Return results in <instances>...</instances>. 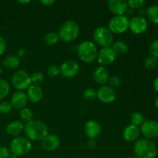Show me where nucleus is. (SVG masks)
I'll return each instance as SVG.
<instances>
[{
  "label": "nucleus",
  "instance_id": "f257e3e1",
  "mask_svg": "<svg viewBox=\"0 0 158 158\" xmlns=\"http://www.w3.org/2000/svg\"><path fill=\"white\" fill-rule=\"evenodd\" d=\"M24 132L29 140L41 141L49 134V127L41 120H32L24 127Z\"/></svg>",
  "mask_w": 158,
  "mask_h": 158
},
{
  "label": "nucleus",
  "instance_id": "f03ea898",
  "mask_svg": "<svg viewBox=\"0 0 158 158\" xmlns=\"http://www.w3.org/2000/svg\"><path fill=\"white\" fill-rule=\"evenodd\" d=\"M134 151L138 158H155L157 155V148L154 142L147 138L137 140L134 144Z\"/></svg>",
  "mask_w": 158,
  "mask_h": 158
},
{
  "label": "nucleus",
  "instance_id": "7ed1b4c3",
  "mask_svg": "<svg viewBox=\"0 0 158 158\" xmlns=\"http://www.w3.org/2000/svg\"><path fill=\"white\" fill-rule=\"evenodd\" d=\"M77 50L80 60L86 63H93L97 59L98 54L97 45L89 40L80 43L77 46Z\"/></svg>",
  "mask_w": 158,
  "mask_h": 158
},
{
  "label": "nucleus",
  "instance_id": "20e7f679",
  "mask_svg": "<svg viewBox=\"0 0 158 158\" xmlns=\"http://www.w3.org/2000/svg\"><path fill=\"white\" fill-rule=\"evenodd\" d=\"M80 28L78 23L73 20H67L62 24L59 30L60 39L65 42H72L80 35Z\"/></svg>",
  "mask_w": 158,
  "mask_h": 158
},
{
  "label": "nucleus",
  "instance_id": "39448f33",
  "mask_svg": "<svg viewBox=\"0 0 158 158\" xmlns=\"http://www.w3.org/2000/svg\"><path fill=\"white\" fill-rule=\"evenodd\" d=\"M10 151L12 154L23 156L29 154L32 149V143L26 137H14L10 143Z\"/></svg>",
  "mask_w": 158,
  "mask_h": 158
},
{
  "label": "nucleus",
  "instance_id": "423d86ee",
  "mask_svg": "<svg viewBox=\"0 0 158 158\" xmlns=\"http://www.w3.org/2000/svg\"><path fill=\"white\" fill-rule=\"evenodd\" d=\"M94 40L96 43L102 47L110 46L114 43V35L108 28L104 26L97 27L94 31Z\"/></svg>",
  "mask_w": 158,
  "mask_h": 158
},
{
  "label": "nucleus",
  "instance_id": "0eeeda50",
  "mask_svg": "<svg viewBox=\"0 0 158 158\" xmlns=\"http://www.w3.org/2000/svg\"><path fill=\"white\" fill-rule=\"evenodd\" d=\"M108 29L112 33H123L129 29V19L124 15H115L110 20Z\"/></svg>",
  "mask_w": 158,
  "mask_h": 158
},
{
  "label": "nucleus",
  "instance_id": "6e6552de",
  "mask_svg": "<svg viewBox=\"0 0 158 158\" xmlns=\"http://www.w3.org/2000/svg\"><path fill=\"white\" fill-rule=\"evenodd\" d=\"M30 76L25 70L20 69L15 72L12 77V84L19 91L27 89L31 86Z\"/></svg>",
  "mask_w": 158,
  "mask_h": 158
},
{
  "label": "nucleus",
  "instance_id": "1a4fd4ad",
  "mask_svg": "<svg viewBox=\"0 0 158 158\" xmlns=\"http://www.w3.org/2000/svg\"><path fill=\"white\" fill-rule=\"evenodd\" d=\"M116 58H117V54L111 46L102 48L100 50L98 51L97 57L98 63L103 66L113 63L115 61Z\"/></svg>",
  "mask_w": 158,
  "mask_h": 158
},
{
  "label": "nucleus",
  "instance_id": "9d476101",
  "mask_svg": "<svg viewBox=\"0 0 158 158\" xmlns=\"http://www.w3.org/2000/svg\"><path fill=\"white\" fill-rule=\"evenodd\" d=\"M140 133L147 139H152L158 136V122L155 120H145L140 126Z\"/></svg>",
  "mask_w": 158,
  "mask_h": 158
},
{
  "label": "nucleus",
  "instance_id": "9b49d317",
  "mask_svg": "<svg viewBox=\"0 0 158 158\" xmlns=\"http://www.w3.org/2000/svg\"><path fill=\"white\" fill-rule=\"evenodd\" d=\"M148 23L144 17L134 16L129 20V29L134 34H142L147 31Z\"/></svg>",
  "mask_w": 158,
  "mask_h": 158
},
{
  "label": "nucleus",
  "instance_id": "f8f14e48",
  "mask_svg": "<svg viewBox=\"0 0 158 158\" xmlns=\"http://www.w3.org/2000/svg\"><path fill=\"white\" fill-rule=\"evenodd\" d=\"M60 69L62 76L66 78H72L78 73L80 66L75 60H69L63 62Z\"/></svg>",
  "mask_w": 158,
  "mask_h": 158
},
{
  "label": "nucleus",
  "instance_id": "ddd939ff",
  "mask_svg": "<svg viewBox=\"0 0 158 158\" xmlns=\"http://www.w3.org/2000/svg\"><path fill=\"white\" fill-rule=\"evenodd\" d=\"M97 97L103 103H110L116 100L117 94L110 86H103L97 91Z\"/></svg>",
  "mask_w": 158,
  "mask_h": 158
},
{
  "label": "nucleus",
  "instance_id": "4468645a",
  "mask_svg": "<svg viewBox=\"0 0 158 158\" xmlns=\"http://www.w3.org/2000/svg\"><path fill=\"white\" fill-rule=\"evenodd\" d=\"M107 6L116 15H124L129 8L127 2L125 0H109L107 2Z\"/></svg>",
  "mask_w": 158,
  "mask_h": 158
},
{
  "label": "nucleus",
  "instance_id": "2eb2a0df",
  "mask_svg": "<svg viewBox=\"0 0 158 158\" xmlns=\"http://www.w3.org/2000/svg\"><path fill=\"white\" fill-rule=\"evenodd\" d=\"M60 144V138L55 134H48L41 140V147L46 151H53Z\"/></svg>",
  "mask_w": 158,
  "mask_h": 158
},
{
  "label": "nucleus",
  "instance_id": "dca6fc26",
  "mask_svg": "<svg viewBox=\"0 0 158 158\" xmlns=\"http://www.w3.org/2000/svg\"><path fill=\"white\" fill-rule=\"evenodd\" d=\"M28 103V97L23 91H16L11 98V105L15 110H22L26 107Z\"/></svg>",
  "mask_w": 158,
  "mask_h": 158
},
{
  "label": "nucleus",
  "instance_id": "f3484780",
  "mask_svg": "<svg viewBox=\"0 0 158 158\" xmlns=\"http://www.w3.org/2000/svg\"><path fill=\"white\" fill-rule=\"evenodd\" d=\"M84 131L89 139H96L100 136L101 133V127L100 123L96 120H88L85 123Z\"/></svg>",
  "mask_w": 158,
  "mask_h": 158
},
{
  "label": "nucleus",
  "instance_id": "a211bd4d",
  "mask_svg": "<svg viewBox=\"0 0 158 158\" xmlns=\"http://www.w3.org/2000/svg\"><path fill=\"white\" fill-rule=\"evenodd\" d=\"M28 100L32 103H38L43 97V89L39 85H31L27 89Z\"/></svg>",
  "mask_w": 158,
  "mask_h": 158
},
{
  "label": "nucleus",
  "instance_id": "6ab92c4d",
  "mask_svg": "<svg viewBox=\"0 0 158 158\" xmlns=\"http://www.w3.org/2000/svg\"><path fill=\"white\" fill-rule=\"evenodd\" d=\"M93 77H94V81L100 85H103L107 83L110 78L108 70L103 66H98L94 69Z\"/></svg>",
  "mask_w": 158,
  "mask_h": 158
},
{
  "label": "nucleus",
  "instance_id": "aec40b11",
  "mask_svg": "<svg viewBox=\"0 0 158 158\" xmlns=\"http://www.w3.org/2000/svg\"><path fill=\"white\" fill-rule=\"evenodd\" d=\"M140 134V131L138 127L134 126V125L131 124L128 125L125 129L123 130V138L129 142L135 141L138 139L139 136Z\"/></svg>",
  "mask_w": 158,
  "mask_h": 158
},
{
  "label": "nucleus",
  "instance_id": "412c9836",
  "mask_svg": "<svg viewBox=\"0 0 158 158\" xmlns=\"http://www.w3.org/2000/svg\"><path fill=\"white\" fill-rule=\"evenodd\" d=\"M24 125L23 122L19 120H14L9 123L6 127V132L9 135L16 137L23 133L24 131Z\"/></svg>",
  "mask_w": 158,
  "mask_h": 158
},
{
  "label": "nucleus",
  "instance_id": "4be33fe9",
  "mask_svg": "<svg viewBox=\"0 0 158 158\" xmlns=\"http://www.w3.org/2000/svg\"><path fill=\"white\" fill-rule=\"evenodd\" d=\"M20 60L16 56H9L3 60L2 64L8 69H15L19 66Z\"/></svg>",
  "mask_w": 158,
  "mask_h": 158
},
{
  "label": "nucleus",
  "instance_id": "5701e85b",
  "mask_svg": "<svg viewBox=\"0 0 158 158\" xmlns=\"http://www.w3.org/2000/svg\"><path fill=\"white\" fill-rule=\"evenodd\" d=\"M111 47L113 48L117 55V54L118 55H123L128 52V49H129L127 44L125 42L121 41V40L114 42Z\"/></svg>",
  "mask_w": 158,
  "mask_h": 158
},
{
  "label": "nucleus",
  "instance_id": "b1692460",
  "mask_svg": "<svg viewBox=\"0 0 158 158\" xmlns=\"http://www.w3.org/2000/svg\"><path fill=\"white\" fill-rule=\"evenodd\" d=\"M147 15L152 23L158 24V6L153 5L147 9Z\"/></svg>",
  "mask_w": 158,
  "mask_h": 158
},
{
  "label": "nucleus",
  "instance_id": "393cba45",
  "mask_svg": "<svg viewBox=\"0 0 158 158\" xmlns=\"http://www.w3.org/2000/svg\"><path fill=\"white\" fill-rule=\"evenodd\" d=\"M130 120L134 126H141L142 123L145 121L144 116L140 112H134L131 114Z\"/></svg>",
  "mask_w": 158,
  "mask_h": 158
},
{
  "label": "nucleus",
  "instance_id": "a878e982",
  "mask_svg": "<svg viewBox=\"0 0 158 158\" xmlns=\"http://www.w3.org/2000/svg\"><path fill=\"white\" fill-rule=\"evenodd\" d=\"M60 40L58 33L54 32H49L46 33L44 36V42L47 46H53L56 44Z\"/></svg>",
  "mask_w": 158,
  "mask_h": 158
},
{
  "label": "nucleus",
  "instance_id": "bb28decb",
  "mask_svg": "<svg viewBox=\"0 0 158 158\" xmlns=\"http://www.w3.org/2000/svg\"><path fill=\"white\" fill-rule=\"evenodd\" d=\"M20 117H21V120L23 121L26 122V123H29V122L32 121V119H33V112L31 109L29 108H23V109L20 110L19 113Z\"/></svg>",
  "mask_w": 158,
  "mask_h": 158
},
{
  "label": "nucleus",
  "instance_id": "cd10ccee",
  "mask_svg": "<svg viewBox=\"0 0 158 158\" xmlns=\"http://www.w3.org/2000/svg\"><path fill=\"white\" fill-rule=\"evenodd\" d=\"M10 91L9 83L4 79H0V100L7 97Z\"/></svg>",
  "mask_w": 158,
  "mask_h": 158
},
{
  "label": "nucleus",
  "instance_id": "c85d7f7f",
  "mask_svg": "<svg viewBox=\"0 0 158 158\" xmlns=\"http://www.w3.org/2000/svg\"><path fill=\"white\" fill-rule=\"evenodd\" d=\"M83 97H84L85 100H89V101L94 100L97 98V91L94 88H87L83 91Z\"/></svg>",
  "mask_w": 158,
  "mask_h": 158
},
{
  "label": "nucleus",
  "instance_id": "c756f323",
  "mask_svg": "<svg viewBox=\"0 0 158 158\" xmlns=\"http://www.w3.org/2000/svg\"><path fill=\"white\" fill-rule=\"evenodd\" d=\"M145 67L148 69H154L157 66V59L155 57L148 56L144 61Z\"/></svg>",
  "mask_w": 158,
  "mask_h": 158
},
{
  "label": "nucleus",
  "instance_id": "7c9ffc66",
  "mask_svg": "<svg viewBox=\"0 0 158 158\" xmlns=\"http://www.w3.org/2000/svg\"><path fill=\"white\" fill-rule=\"evenodd\" d=\"M31 83H33V85H39L43 83L44 80V76L40 72H34L32 75L30 76Z\"/></svg>",
  "mask_w": 158,
  "mask_h": 158
},
{
  "label": "nucleus",
  "instance_id": "2f4dec72",
  "mask_svg": "<svg viewBox=\"0 0 158 158\" xmlns=\"http://www.w3.org/2000/svg\"><path fill=\"white\" fill-rule=\"evenodd\" d=\"M46 73H47L48 76H49V77H56L60 73V66H56V65H51L48 67Z\"/></svg>",
  "mask_w": 158,
  "mask_h": 158
},
{
  "label": "nucleus",
  "instance_id": "473e14b6",
  "mask_svg": "<svg viewBox=\"0 0 158 158\" xmlns=\"http://www.w3.org/2000/svg\"><path fill=\"white\" fill-rule=\"evenodd\" d=\"M12 106L11 103L8 101H3L0 103V113L3 114H7L11 112Z\"/></svg>",
  "mask_w": 158,
  "mask_h": 158
},
{
  "label": "nucleus",
  "instance_id": "72a5a7b5",
  "mask_svg": "<svg viewBox=\"0 0 158 158\" xmlns=\"http://www.w3.org/2000/svg\"><path fill=\"white\" fill-rule=\"evenodd\" d=\"M127 4L128 6L132 9H140L145 4V1L144 0H129L127 2Z\"/></svg>",
  "mask_w": 158,
  "mask_h": 158
},
{
  "label": "nucleus",
  "instance_id": "f704fd0d",
  "mask_svg": "<svg viewBox=\"0 0 158 158\" xmlns=\"http://www.w3.org/2000/svg\"><path fill=\"white\" fill-rule=\"evenodd\" d=\"M108 82H109L110 86L111 88H113V89H114V88H119L122 84L120 79L118 77H115V76L110 77L109 80H108Z\"/></svg>",
  "mask_w": 158,
  "mask_h": 158
},
{
  "label": "nucleus",
  "instance_id": "c9c22d12",
  "mask_svg": "<svg viewBox=\"0 0 158 158\" xmlns=\"http://www.w3.org/2000/svg\"><path fill=\"white\" fill-rule=\"evenodd\" d=\"M149 51L152 56L157 59L158 58V40H154L151 43L149 48Z\"/></svg>",
  "mask_w": 158,
  "mask_h": 158
},
{
  "label": "nucleus",
  "instance_id": "e433bc0d",
  "mask_svg": "<svg viewBox=\"0 0 158 158\" xmlns=\"http://www.w3.org/2000/svg\"><path fill=\"white\" fill-rule=\"evenodd\" d=\"M9 151L6 147L0 146V158H8L9 156Z\"/></svg>",
  "mask_w": 158,
  "mask_h": 158
},
{
  "label": "nucleus",
  "instance_id": "4c0bfd02",
  "mask_svg": "<svg viewBox=\"0 0 158 158\" xmlns=\"http://www.w3.org/2000/svg\"><path fill=\"white\" fill-rule=\"evenodd\" d=\"M7 47V43L3 37L0 36V55H2Z\"/></svg>",
  "mask_w": 158,
  "mask_h": 158
},
{
  "label": "nucleus",
  "instance_id": "58836bf2",
  "mask_svg": "<svg viewBox=\"0 0 158 158\" xmlns=\"http://www.w3.org/2000/svg\"><path fill=\"white\" fill-rule=\"evenodd\" d=\"M97 146V142L95 139H89L87 141V147L89 149H94Z\"/></svg>",
  "mask_w": 158,
  "mask_h": 158
},
{
  "label": "nucleus",
  "instance_id": "ea45409f",
  "mask_svg": "<svg viewBox=\"0 0 158 158\" xmlns=\"http://www.w3.org/2000/svg\"><path fill=\"white\" fill-rule=\"evenodd\" d=\"M40 2L41 4L45 5V6H51L53 3H55V1L54 0H40Z\"/></svg>",
  "mask_w": 158,
  "mask_h": 158
},
{
  "label": "nucleus",
  "instance_id": "a19ab883",
  "mask_svg": "<svg viewBox=\"0 0 158 158\" xmlns=\"http://www.w3.org/2000/svg\"><path fill=\"white\" fill-rule=\"evenodd\" d=\"M147 15V9H143V8H140L139 10V16L144 17V15Z\"/></svg>",
  "mask_w": 158,
  "mask_h": 158
},
{
  "label": "nucleus",
  "instance_id": "79ce46f5",
  "mask_svg": "<svg viewBox=\"0 0 158 158\" xmlns=\"http://www.w3.org/2000/svg\"><path fill=\"white\" fill-rule=\"evenodd\" d=\"M25 54H26V51L23 49H19L18 51H17V55L19 56H24Z\"/></svg>",
  "mask_w": 158,
  "mask_h": 158
},
{
  "label": "nucleus",
  "instance_id": "37998d69",
  "mask_svg": "<svg viewBox=\"0 0 158 158\" xmlns=\"http://www.w3.org/2000/svg\"><path fill=\"white\" fill-rule=\"evenodd\" d=\"M154 89H155L157 92H158V77L155 79V80H154Z\"/></svg>",
  "mask_w": 158,
  "mask_h": 158
},
{
  "label": "nucleus",
  "instance_id": "c03bdc74",
  "mask_svg": "<svg viewBox=\"0 0 158 158\" xmlns=\"http://www.w3.org/2000/svg\"><path fill=\"white\" fill-rule=\"evenodd\" d=\"M18 2L19 3H21V4H27V3L30 2V0H26V1H22V0H19V1Z\"/></svg>",
  "mask_w": 158,
  "mask_h": 158
},
{
  "label": "nucleus",
  "instance_id": "a18cd8bd",
  "mask_svg": "<svg viewBox=\"0 0 158 158\" xmlns=\"http://www.w3.org/2000/svg\"><path fill=\"white\" fill-rule=\"evenodd\" d=\"M127 158H138V157H137V156L135 155V154H130V155L128 156V157H127Z\"/></svg>",
  "mask_w": 158,
  "mask_h": 158
},
{
  "label": "nucleus",
  "instance_id": "49530a36",
  "mask_svg": "<svg viewBox=\"0 0 158 158\" xmlns=\"http://www.w3.org/2000/svg\"><path fill=\"white\" fill-rule=\"evenodd\" d=\"M8 158H18V156L15 155V154H9V156L8 157Z\"/></svg>",
  "mask_w": 158,
  "mask_h": 158
},
{
  "label": "nucleus",
  "instance_id": "de8ad7c7",
  "mask_svg": "<svg viewBox=\"0 0 158 158\" xmlns=\"http://www.w3.org/2000/svg\"><path fill=\"white\" fill-rule=\"evenodd\" d=\"M155 105H156V106L158 108V97L156 98V100H155Z\"/></svg>",
  "mask_w": 158,
  "mask_h": 158
},
{
  "label": "nucleus",
  "instance_id": "09e8293b",
  "mask_svg": "<svg viewBox=\"0 0 158 158\" xmlns=\"http://www.w3.org/2000/svg\"><path fill=\"white\" fill-rule=\"evenodd\" d=\"M2 69L1 66H0V75H1V74H2Z\"/></svg>",
  "mask_w": 158,
  "mask_h": 158
}]
</instances>
